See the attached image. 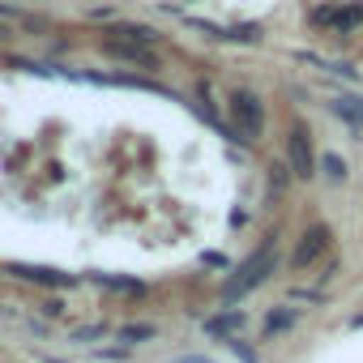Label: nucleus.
Returning <instances> with one entry per match:
<instances>
[{
  "instance_id": "f8f14e48",
  "label": "nucleus",
  "mask_w": 363,
  "mask_h": 363,
  "mask_svg": "<svg viewBox=\"0 0 363 363\" xmlns=\"http://www.w3.org/2000/svg\"><path fill=\"white\" fill-rule=\"evenodd\" d=\"M158 337V325L154 320H133V325H120L116 329V342L124 346H141V342H154Z\"/></svg>"
},
{
  "instance_id": "0eeeda50",
  "label": "nucleus",
  "mask_w": 363,
  "mask_h": 363,
  "mask_svg": "<svg viewBox=\"0 0 363 363\" xmlns=\"http://www.w3.org/2000/svg\"><path fill=\"white\" fill-rule=\"evenodd\" d=\"M244 325H248V312H240V308H227V312H214V316H206V325H201V329H206L210 337H223V342H227V337H240V329H244Z\"/></svg>"
},
{
  "instance_id": "f3484780",
  "label": "nucleus",
  "mask_w": 363,
  "mask_h": 363,
  "mask_svg": "<svg viewBox=\"0 0 363 363\" xmlns=\"http://www.w3.org/2000/svg\"><path fill=\"white\" fill-rule=\"evenodd\" d=\"M99 333H103V325H86V329H77V333H73V342H82V346H86V342H94Z\"/></svg>"
},
{
  "instance_id": "39448f33",
  "label": "nucleus",
  "mask_w": 363,
  "mask_h": 363,
  "mask_svg": "<svg viewBox=\"0 0 363 363\" xmlns=\"http://www.w3.org/2000/svg\"><path fill=\"white\" fill-rule=\"evenodd\" d=\"M103 52L111 56V60H124V65H141V69H162V60H158V48H145V43H137V39H120V35H103Z\"/></svg>"
},
{
  "instance_id": "7ed1b4c3",
  "label": "nucleus",
  "mask_w": 363,
  "mask_h": 363,
  "mask_svg": "<svg viewBox=\"0 0 363 363\" xmlns=\"http://www.w3.org/2000/svg\"><path fill=\"white\" fill-rule=\"evenodd\" d=\"M286 167L299 184H312L316 179V150H312V133H308L303 120L286 124Z\"/></svg>"
},
{
  "instance_id": "f257e3e1",
  "label": "nucleus",
  "mask_w": 363,
  "mask_h": 363,
  "mask_svg": "<svg viewBox=\"0 0 363 363\" xmlns=\"http://www.w3.org/2000/svg\"><path fill=\"white\" fill-rule=\"evenodd\" d=\"M278 231H269L265 240H261V248H252V257L244 261V265H235L231 269V278L223 282V303L231 308V303H240L244 295H252L257 286H265L269 282V274L278 269Z\"/></svg>"
},
{
  "instance_id": "423d86ee",
  "label": "nucleus",
  "mask_w": 363,
  "mask_h": 363,
  "mask_svg": "<svg viewBox=\"0 0 363 363\" xmlns=\"http://www.w3.org/2000/svg\"><path fill=\"white\" fill-rule=\"evenodd\" d=\"M9 274L13 278H22V282H35V286H56V291H69V286H77V278L73 274H65V269H52V265H26V261H13L9 265Z\"/></svg>"
},
{
  "instance_id": "ddd939ff",
  "label": "nucleus",
  "mask_w": 363,
  "mask_h": 363,
  "mask_svg": "<svg viewBox=\"0 0 363 363\" xmlns=\"http://www.w3.org/2000/svg\"><path fill=\"white\" fill-rule=\"evenodd\" d=\"M111 35H120V39H137V43H145V48H158V43H162V35H158L154 26H141V22H116Z\"/></svg>"
},
{
  "instance_id": "aec40b11",
  "label": "nucleus",
  "mask_w": 363,
  "mask_h": 363,
  "mask_svg": "<svg viewBox=\"0 0 363 363\" xmlns=\"http://www.w3.org/2000/svg\"><path fill=\"white\" fill-rule=\"evenodd\" d=\"M175 363H214V359H201V354H184V359H175Z\"/></svg>"
},
{
  "instance_id": "4468645a",
  "label": "nucleus",
  "mask_w": 363,
  "mask_h": 363,
  "mask_svg": "<svg viewBox=\"0 0 363 363\" xmlns=\"http://www.w3.org/2000/svg\"><path fill=\"white\" fill-rule=\"evenodd\" d=\"M227 43H261V26H227Z\"/></svg>"
},
{
  "instance_id": "f03ea898",
  "label": "nucleus",
  "mask_w": 363,
  "mask_h": 363,
  "mask_svg": "<svg viewBox=\"0 0 363 363\" xmlns=\"http://www.w3.org/2000/svg\"><path fill=\"white\" fill-rule=\"evenodd\" d=\"M227 116H231V128H235L248 145L265 137V103H261V94H252V90H231Z\"/></svg>"
},
{
  "instance_id": "6e6552de",
  "label": "nucleus",
  "mask_w": 363,
  "mask_h": 363,
  "mask_svg": "<svg viewBox=\"0 0 363 363\" xmlns=\"http://www.w3.org/2000/svg\"><path fill=\"white\" fill-rule=\"evenodd\" d=\"M299 325V312L295 308H269L265 320H261V337H278V333H291Z\"/></svg>"
},
{
  "instance_id": "4be33fe9",
  "label": "nucleus",
  "mask_w": 363,
  "mask_h": 363,
  "mask_svg": "<svg viewBox=\"0 0 363 363\" xmlns=\"http://www.w3.org/2000/svg\"><path fill=\"white\" fill-rule=\"evenodd\" d=\"M5 35H9V30H5V26H0V43H5Z\"/></svg>"
},
{
  "instance_id": "1a4fd4ad",
  "label": "nucleus",
  "mask_w": 363,
  "mask_h": 363,
  "mask_svg": "<svg viewBox=\"0 0 363 363\" xmlns=\"http://www.w3.org/2000/svg\"><path fill=\"white\" fill-rule=\"evenodd\" d=\"M329 111L342 120V124H350L354 133H363V99H329Z\"/></svg>"
},
{
  "instance_id": "2eb2a0df",
  "label": "nucleus",
  "mask_w": 363,
  "mask_h": 363,
  "mask_svg": "<svg viewBox=\"0 0 363 363\" xmlns=\"http://www.w3.org/2000/svg\"><path fill=\"white\" fill-rule=\"evenodd\" d=\"M201 265H206V269H223V274H227V269H235V265H231V257H227V252H214V248H210V252H201Z\"/></svg>"
},
{
  "instance_id": "9b49d317",
  "label": "nucleus",
  "mask_w": 363,
  "mask_h": 363,
  "mask_svg": "<svg viewBox=\"0 0 363 363\" xmlns=\"http://www.w3.org/2000/svg\"><path fill=\"white\" fill-rule=\"evenodd\" d=\"M86 278H90L94 286H103V291H128V295H145V291H150L141 278H124V274H120V278H116V274H86Z\"/></svg>"
},
{
  "instance_id": "20e7f679",
  "label": "nucleus",
  "mask_w": 363,
  "mask_h": 363,
  "mask_svg": "<svg viewBox=\"0 0 363 363\" xmlns=\"http://www.w3.org/2000/svg\"><path fill=\"white\" fill-rule=\"evenodd\" d=\"M333 248V227L329 223H312L299 240H295V248H291V274H299V269H312L325 252Z\"/></svg>"
},
{
  "instance_id": "412c9836",
  "label": "nucleus",
  "mask_w": 363,
  "mask_h": 363,
  "mask_svg": "<svg viewBox=\"0 0 363 363\" xmlns=\"http://www.w3.org/2000/svg\"><path fill=\"white\" fill-rule=\"evenodd\" d=\"M354 13H359V22H363V5H354Z\"/></svg>"
},
{
  "instance_id": "6ab92c4d",
  "label": "nucleus",
  "mask_w": 363,
  "mask_h": 363,
  "mask_svg": "<svg viewBox=\"0 0 363 363\" xmlns=\"http://www.w3.org/2000/svg\"><path fill=\"white\" fill-rule=\"evenodd\" d=\"M0 18H5V22H18V18H22V9H18V5H5V0H0Z\"/></svg>"
},
{
  "instance_id": "9d476101",
  "label": "nucleus",
  "mask_w": 363,
  "mask_h": 363,
  "mask_svg": "<svg viewBox=\"0 0 363 363\" xmlns=\"http://www.w3.org/2000/svg\"><path fill=\"white\" fill-rule=\"evenodd\" d=\"M316 171H325V179H329L333 189H342L346 179H350V167H346V158H342V154H333V150H325V154L316 158Z\"/></svg>"
},
{
  "instance_id": "dca6fc26",
  "label": "nucleus",
  "mask_w": 363,
  "mask_h": 363,
  "mask_svg": "<svg viewBox=\"0 0 363 363\" xmlns=\"http://www.w3.org/2000/svg\"><path fill=\"white\" fill-rule=\"evenodd\" d=\"M227 350H235V354H240V363H261V359H257V350H252L244 337H227Z\"/></svg>"
},
{
  "instance_id": "a211bd4d",
  "label": "nucleus",
  "mask_w": 363,
  "mask_h": 363,
  "mask_svg": "<svg viewBox=\"0 0 363 363\" xmlns=\"http://www.w3.org/2000/svg\"><path fill=\"white\" fill-rule=\"evenodd\" d=\"M65 312H69V308H65V299H56V295L43 303V316H65Z\"/></svg>"
}]
</instances>
